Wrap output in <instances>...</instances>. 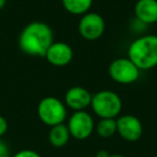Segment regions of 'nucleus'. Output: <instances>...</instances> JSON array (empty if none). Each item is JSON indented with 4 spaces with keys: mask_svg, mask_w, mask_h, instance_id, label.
Wrapping results in <instances>:
<instances>
[{
    "mask_svg": "<svg viewBox=\"0 0 157 157\" xmlns=\"http://www.w3.org/2000/svg\"><path fill=\"white\" fill-rule=\"evenodd\" d=\"M53 42L52 29L48 24L42 22L28 24L18 38L20 48L29 56L44 57Z\"/></svg>",
    "mask_w": 157,
    "mask_h": 157,
    "instance_id": "f257e3e1",
    "label": "nucleus"
},
{
    "mask_svg": "<svg viewBox=\"0 0 157 157\" xmlns=\"http://www.w3.org/2000/svg\"><path fill=\"white\" fill-rule=\"evenodd\" d=\"M128 58L140 70L157 66V36H142L132 41L128 48Z\"/></svg>",
    "mask_w": 157,
    "mask_h": 157,
    "instance_id": "f03ea898",
    "label": "nucleus"
},
{
    "mask_svg": "<svg viewBox=\"0 0 157 157\" xmlns=\"http://www.w3.org/2000/svg\"><path fill=\"white\" fill-rule=\"evenodd\" d=\"M93 111L100 118H115L122 111V100L115 92L100 90L92 96Z\"/></svg>",
    "mask_w": 157,
    "mask_h": 157,
    "instance_id": "7ed1b4c3",
    "label": "nucleus"
},
{
    "mask_svg": "<svg viewBox=\"0 0 157 157\" xmlns=\"http://www.w3.org/2000/svg\"><path fill=\"white\" fill-rule=\"evenodd\" d=\"M37 111L40 121L51 127L63 123L67 116L65 105L58 98L53 96L42 99L38 105Z\"/></svg>",
    "mask_w": 157,
    "mask_h": 157,
    "instance_id": "20e7f679",
    "label": "nucleus"
},
{
    "mask_svg": "<svg viewBox=\"0 0 157 157\" xmlns=\"http://www.w3.org/2000/svg\"><path fill=\"white\" fill-rule=\"evenodd\" d=\"M109 74L120 84L135 83L140 76V69L129 58H117L109 66Z\"/></svg>",
    "mask_w": 157,
    "mask_h": 157,
    "instance_id": "39448f33",
    "label": "nucleus"
},
{
    "mask_svg": "<svg viewBox=\"0 0 157 157\" xmlns=\"http://www.w3.org/2000/svg\"><path fill=\"white\" fill-rule=\"evenodd\" d=\"M68 129L70 136L76 140H85L93 133L95 128L94 120L90 113L83 111H75L69 118Z\"/></svg>",
    "mask_w": 157,
    "mask_h": 157,
    "instance_id": "423d86ee",
    "label": "nucleus"
},
{
    "mask_svg": "<svg viewBox=\"0 0 157 157\" xmlns=\"http://www.w3.org/2000/svg\"><path fill=\"white\" fill-rule=\"evenodd\" d=\"M105 29V20L101 15L95 12L85 13L78 23V33L84 39L97 40L103 35Z\"/></svg>",
    "mask_w": 157,
    "mask_h": 157,
    "instance_id": "0eeeda50",
    "label": "nucleus"
},
{
    "mask_svg": "<svg viewBox=\"0 0 157 157\" xmlns=\"http://www.w3.org/2000/svg\"><path fill=\"white\" fill-rule=\"evenodd\" d=\"M116 131L124 140L135 142L141 138L143 127L138 117L126 114L116 120Z\"/></svg>",
    "mask_w": 157,
    "mask_h": 157,
    "instance_id": "6e6552de",
    "label": "nucleus"
},
{
    "mask_svg": "<svg viewBox=\"0 0 157 157\" xmlns=\"http://www.w3.org/2000/svg\"><path fill=\"white\" fill-rule=\"evenodd\" d=\"M45 57L48 61L56 67H63L72 60L73 50L65 42H53L46 51Z\"/></svg>",
    "mask_w": 157,
    "mask_h": 157,
    "instance_id": "1a4fd4ad",
    "label": "nucleus"
},
{
    "mask_svg": "<svg viewBox=\"0 0 157 157\" xmlns=\"http://www.w3.org/2000/svg\"><path fill=\"white\" fill-rule=\"evenodd\" d=\"M92 95L86 88L81 86H74L67 90L65 95V102L71 109L81 111L90 105Z\"/></svg>",
    "mask_w": 157,
    "mask_h": 157,
    "instance_id": "9d476101",
    "label": "nucleus"
},
{
    "mask_svg": "<svg viewBox=\"0 0 157 157\" xmlns=\"http://www.w3.org/2000/svg\"><path fill=\"white\" fill-rule=\"evenodd\" d=\"M136 17L142 24L157 22V0H138L135 6Z\"/></svg>",
    "mask_w": 157,
    "mask_h": 157,
    "instance_id": "9b49d317",
    "label": "nucleus"
},
{
    "mask_svg": "<svg viewBox=\"0 0 157 157\" xmlns=\"http://www.w3.org/2000/svg\"><path fill=\"white\" fill-rule=\"evenodd\" d=\"M70 138V132L68 126L63 123L55 125L51 128L48 133V140L51 144L55 147H63L67 144Z\"/></svg>",
    "mask_w": 157,
    "mask_h": 157,
    "instance_id": "f8f14e48",
    "label": "nucleus"
},
{
    "mask_svg": "<svg viewBox=\"0 0 157 157\" xmlns=\"http://www.w3.org/2000/svg\"><path fill=\"white\" fill-rule=\"evenodd\" d=\"M66 11L74 15H81L88 12L93 5V0H61Z\"/></svg>",
    "mask_w": 157,
    "mask_h": 157,
    "instance_id": "ddd939ff",
    "label": "nucleus"
},
{
    "mask_svg": "<svg viewBox=\"0 0 157 157\" xmlns=\"http://www.w3.org/2000/svg\"><path fill=\"white\" fill-rule=\"evenodd\" d=\"M96 131L99 137L110 138L116 132L115 118H101L96 126Z\"/></svg>",
    "mask_w": 157,
    "mask_h": 157,
    "instance_id": "4468645a",
    "label": "nucleus"
},
{
    "mask_svg": "<svg viewBox=\"0 0 157 157\" xmlns=\"http://www.w3.org/2000/svg\"><path fill=\"white\" fill-rule=\"evenodd\" d=\"M12 157H41V155L33 150H22L14 154Z\"/></svg>",
    "mask_w": 157,
    "mask_h": 157,
    "instance_id": "2eb2a0df",
    "label": "nucleus"
},
{
    "mask_svg": "<svg viewBox=\"0 0 157 157\" xmlns=\"http://www.w3.org/2000/svg\"><path fill=\"white\" fill-rule=\"evenodd\" d=\"M0 157H10L9 146L2 140H0Z\"/></svg>",
    "mask_w": 157,
    "mask_h": 157,
    "instance_id": "dca6fc26",
    "label": "nucleus"
},
{
    "mask_svg": "<svg viewBox=\"0 0 157 157\" xmlns=\"http://www.w3.org/2000/svg\"><path fill=\"white\" fill-rule=\"evenodd\" d=\"M8 127H9V125H8L7 120L2 115H0V138L8 131Z\"/></svg>",
    "mask_w": 157,
    "mask_h": 157,
    "instance_id": "f3484780",
    "label": "nucleus"
},
{
    "mask_svg": "<svg viewBox=\"0 0 157 157\" xmlns=\"http://www.w3.org/2000/svg\"><path fill=\"white\" fill-rule=\"evenodd\" d=\"M109 155H110V154L107 152V151L101 150V151H99V152L96 154V157H108Z\"/></svg>",
    "mask_w": 157,
    "mask_h": 157,
    "instance_id": "a211bd4d",
    "label": "nucleus"
},
{
    "mask_svg": "<svg viewBox=\"0 0 157 157\" xmlns=\"http://www.w3.org/2000/svg\"><path fill=\"white\" fill-rule=\"evenodd\" d=\"M6 3H7V0H0V10L5 7Z\"/></svg>",
    "mask_w": 157,
    "mask_h": 157,
    "instance_id": "6ab92c4d",
    "label": "nucleus"
},
{
    "mask_svg": "<svg viewBox=\"0 0 157 157\" xmlns=\"http://www.w3.org/2000/svg\"><path fill=\"white\" fill-rule=\"evenodd\" d=\"M108 157H126V156H124L122 154H110Z\"/></svg>",
    "mask_w": 157,
    "mask_h": 157,
    "instance_id": "aec40b11",
    "label": "nucleus"
}]
</instances>
